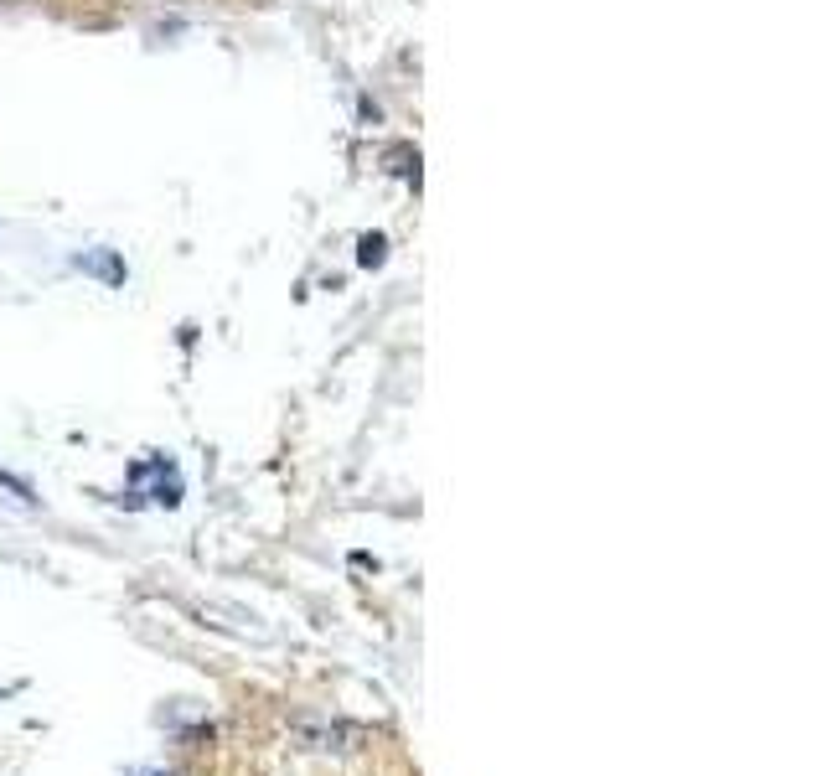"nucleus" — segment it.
Here are the masks:
<instances>
[{"mask_svg": "<svg viewBox=\"0 0 827 776\" xmlns=\"http://www.w3.org/2000/svg\"><path fill=\"white\" fill-rule=\"evenodd\" d=\"M383 249H388L383 238H378V233H367V238H362V254H357V259H362V264H383Z\"/></svg>", "mask_w": 827, "mask_h": 776, "instance_id": "nucleus-1", "label": "nucleus"}]
</instances>
